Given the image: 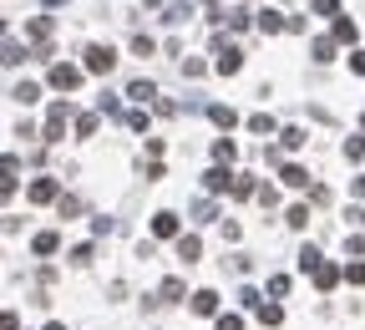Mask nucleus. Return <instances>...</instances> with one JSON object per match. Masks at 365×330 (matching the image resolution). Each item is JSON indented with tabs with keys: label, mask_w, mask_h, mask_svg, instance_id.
Wrapping results in <instances>:
<instances>
[{
	"label": "nucleus",
	"mask_w": 365,
	"mask_h": 330,
	"mask_svg": "<svg viewBox=\"0 0 365 330\" xmlns=\"http://www.w3.org/2000/svg\"><path fill=\"white\" fill-rule=\"evenodd\" d=\"M213 72H218V76H239V72H244V51L228 46L224 36L213 41Z\"/></svg>",
	"instance_id": "obj_1"
},
{
	"label": "nucleus",
	"mask_w": 365,
	"mask_h": 330,
	"mask_svg": "<svg viewBox=\"0 0 365 330\" xmlns=\"http://www.w3.org/2000/svg\"><path fill=\"white\" fill-rule=\"evenodd\" d=\"M67 117H71V102H67V97L51 102V112H46V132H41V138H46V142H61V138H67Z\"/></svg>",
	"instance_id": "obj_2"
},
{
	"label": "nucleus",
	"mask_w": 365,
	"mask_h": 330,
	"mask_svg": "<svg viewBox=\"0 0 365 330\" xmlns=\"http://www.w3.org/2000/svg\"><path fill=\"white\" fill-rule=\"evenodd\" d=\"M82 72H86V66L56 61V66H51V87H56V91H76V87H82Z\"/></svg>",
	"instance_id": "obj_3"
},
{
	"label": "nucleus",
	"mask_w": 365,
	"mask_h": 330,
	"mask_svg": "<svg viewBox=\"0 0 365 330\" xmlns=\"http://www.w3.org/2000/svg\"><path fill=\"white\" fill-rule=\"evenodd\" d=\"M82 66H86L91 76H107L112 66H117V51H112V46H86V61H82Z\"/></svg>",
	"instance_id": "obj_4"
},
{
	"label": "nucleus",
	"mask_w": 365,
	"mask_h": 330,
	"mask_svg": "<svg viewBox=\"0 0 365 330\" xmlns=\"http://www.w3.org/2000/svg\"><path fill=\"white\" fill-rule=\"evenodd\" d=\"M25 198H31V204H61V183L56 178H36Z\"/></svg>",
	"instance_id": "obj_5"
},
{
	"label": "nucleus",
	"mask_w": 365,
	"mask_h": 330,
	"mask_svg": "<svg viewBox=\"0 0 365 330\" xmlns=\"http://www.w3.org/2000/svg\"><path fill=\"white\" fill-rule=\"evenodd\" d=\"M233 183H239V173H228V168H208V173H203L208 193H233Z\"/></svg>",
	"instance_id": "obj_6"
},
{
	"label": "nucleus",
	"mask_w": 365,
	"mask_h": 330,
	"mask_svg": "<svg viewBox=\"0 0 365 330\" xmlns=\"http://www.w3.org/2000/svg\"><path fill=\"white\" fill-rule=\"evenodd\" d=\"M178 259L182 264H198L203 259V239H198V234H182V239H178Z\"/></svg>",
	"instance_id": "obj_7"
},
{
	"label": "nucleus",
	"mask_w": 365,
	"mask_h": 330,
	"mask_svg": "<svg viewBox=\"0 0 365 330\" xmlns=\"http://www.w3.org/2000/svg\"><path fill=\"white\" fill-rule=\"evenodd\" d=\"M152 234H158V239H182V234H178V214H167V208L152 214Z\"/></svg>",
	"instance_id": "obj_8"
},
{
	"label": "nucleus",
	"mask_w": 365,
	"mask_h": 330,
	"mask_svg": "<svg viewBox=\"0 0 365 330\" xmlns=\"http://www.w3.org/2000/svg\"><path fill=\"white\" fill-rule=\"evenodd\" d=\"M56 249H61V234H56V229H41V234L31 239V254H56Z\"/></svg>",
	"instance_id": "obj_9"
},
{
	"label": "nucleus",
	"mask_w": 365,
	"mask_h": 330,
	"mask_svg": "<svg viewBox=\"0 0 365 330\" xmlns=\"http://www.w3.org/2000/svg\"><path fill=\"white\" fill-rule=\"evenodd\" d=\"M193 315H218V295H213V289H193Z\"/></svg>",
	"instance_id": "obj_10"
},
{
	"label": "nucleus",
	"mask_w": 365,
	"mask_h": 330,
	"mask_svg": "<svg viewBox=\"0 0 365 330\" xmlns=\"http://www.w3.org/2000/svg\"><path fill=\"white\" fill-rule=\"evenodd\" d=\"M259 31H264V36H279V31H290V21H284L279 10H259Z\"/></svg>",
	"instance_id": "obj_11"
},
{
	"label": "nucleus",
	"mask_w": 365,
	"mask_h": 330,
	"mask_svg": "<svg viewBox=\"0 0 365 330\" xmlns=\"http://www.w3.org/2000/svg\"><path fill=\"white\" fill-rule=\"evenodd\" d=\"M340 274H345L340 264H330V259H325L320 270H315V285H320V289H335V285H340Z\"/></svg>",
	"instance_id": "obj_12"
},
{
	"label": "nucleus",
	"mask_w": 365,
	"mask_h": 330,
	"mask_svg": "<svg viewBox=\"0 0 365 330\" xmlns=\"http://www.w3.org/2000/svg\"><path fill=\"white\" fill-rule=\"evenodd\" d=\"M279 178L290 183V188H309V168H299V163H284V168H279Z\"/></svg>",
	"instance_id": "obj_13"
},
{
	"label": "nucleus",
	"mask_w": 365,
	"mask_h": 330,
	"mask_svg": "<svg viewBox=\"0 0 365 330\" xmlns=\"http://www.w3.org/2000/svg\"><path fill=\"white\" fill-rule=\"evenodd\" d=\"M208 117H213V122L224 127V132H233V127H239V112H233V107H224V102H213V107H208Z\"/></svg>",
	"instance_id": "obj_14"
},
{
	"label": "nucleus",
	"mask_w": 365,
	"mask_h": 330,
	"mask_svg": "<svg viewBox=\"0 0 365 330\" xmlns=\"http://www.w3.org/2000/svg\"><path fill=\"white\" fill-rule=\"evenodd\" d=\"M213 157H218V168H228L233 157H239V142H233V138H218V142H213Z\"/></svg>",
	"instance_id": "obj_15"
},
{
	"label": "nucleus",
	"mask_w": 365,
	"mask_h": 330,
	"mask_svg": "<svg viewBox=\"0 0 365 330\" xmlns=\"http://www.w3.org/2000/svg\"><path fill=\"white\" fill-rule=\"evenodd\" d=\"M182 295H188V285H182L178 274H173V280H163V295H158V305H173V300H182Z\"/></svg>",
	"instance_id": "obj_16"
},
{
	"label": "nucleus",
	"mask_w": 365,
	"mask_h": 330,
	"mask_svg": "<svg viewBox=\"0 0 365 330\" xmlns=\"http://www.w3.org/2000/svg\"><path fill=\"white\" fill-rule=\"evenodd\" d=\"M10 97H16L21 107H31V102L41 97V87H36V82H16V87H10Z\"/></svg>",
	"instance_id": "obj_17"
},
{
	"label": "nucleus",
	"mask_w": 365,
	"mask_h": 330,
	"mask_svg": "<svg viewBox=\"0 0 365 330\" xmlns=\"http://www.w3.org/2000/svg\"><path fill=\"white\" fill-rule=\"evenodd\" d=\"M360 36V25L350 21V16H335V41H355Z\"/></svg>",
	"instance_id": "obj_18"
},
{
	"label": "nucleus",
	"mask_w": 365,
	"mask_h": 330,
	"mask_svg": "<svg viewBox=\"0 0 365 330\" xmlns=\"http://www.w3.org/2000/svg\"><path fill=\"white\" fill-rule=\"evenodd\" d=\"M279 138H284V148H290V153H299V148L309 142V132H305V127H284Z\"/></svg>",
	"instance_id": "obj_19"
},
{
	"label": "nucleus",
	"mask_w": 365,
	"mask_h": 330,
	"mask_svg": "<svg viewBox=\"0 0 365 330\" xmlns=\"http://www.w3.org/2000/svg\"><path fill=\"white\" fill-rule=\"evenodd\" d=\"M274 127H279V122H274L269 112H254V117H249V132H259V138H269Z\"/></svg>",
	"instance_id": "obj_20"
},
{
	"label": "nucleus",
	"mask_w": 365,
	"mask_h": 330,
	"mask_svg": "<svg viewBox=\"0 0 365 330\" xmlns=\"http://www.w3.org/2000/svg\"><path fill=\"white\" fill-rule=\"evenodd\" d=\"M193 219H198V223H213V219H218L213 198H198V204H193Z\"/></svg>",
	"instance_id": "obj_21"
},
{
	"label": "nucleus",
	"mask_w": 365,
	"mask_h": 330,
	"mask_svg": "<svg viewBox=\"0 0 365 330\" xmlns=\"http://www.w3.org/2000/svg\"><path fill=\"white\" fill-rule=\"evenodd\" d=\"M127 97H132V102H152V97H158V87H152V82H132V87H127Z\"/></svg>",
	"instance_id": "obj_22"
},
{
	"label": "nucleus",
	"mask_w": 365,
	"mask_h": 330,
	"mask_svg": "<svg viewBox=\"0 0 365 330\" xmlns=\"http://www.w3.org/2000/svg\"><path fill=\"white\" fill-rule=\"evenodd\" d=\"M284 223H290V229H305L309 223V204H294L290 214H284Z\"/></svg>",
	"instance_id": "obj_23"
},
{
	"label": "nucleus",
	"mask_w": 365,
	"mask_h": 330,
	"mask_svg": "<svg viewBox=\"0 0 365 330\" xmlns=\"http://www.w3.org/2000/svg\"><path fill=\"white\" fill-rule=\"evenodd\" d=\"M309 51H315V61H335V41H330V36H315Z\"/></svg>",
	"instance_id": "obj_24"
},
{
	"label": "nucleus",
	"mask_w": 365,
	"mask_h": 330,
	"mask_svg": "<svg viewBox=\"0 0 365 330\" xmlns=\"http://www.w3.org/2000/svg\"><path fill=\"white\" fill-rule=\"evenodd\" d=\"M21 61H25L21 41H16V36H5V66H21Z\"/></svg>",
	"instance_id": "obj_25"
},
{
	"label": "nucleus",
	"mask_w": 365,
	"mask_h": 330,
	"mask_svg": "<svg viewBox=\"0 0 365 330\" xmlns=\"http://www.w3.org/2000/svg\"><path fill=\"white\" fill-rule=\"evenodd\" d=\"M91 132H97V112H82L76 117V138H91Z\"/></svg>",
	"instance_id": "obj_26"
},
{
	"label": "nucleus",
	"mask_w": 365,
	"mask_h": 330,
	"mask_svg": "<svg viewBox=\"0 0 365 330\" xmlns=\"http://www.w3.org/2000/svg\"><path fill=\"white\" fill-rule=\"evenodd\" d=\"M345 157H350V163H365V142L360 138H345Z\"/></svg>",
	"instance_id": "obj_27"
},
{
	"label": "nucleus",
	"mask_w": 365,
	"mask_h": 330,
	"mask_svg": "<svg viewBox=\"0 0 365 330\" xmlns=\"http://www.w3.org/2000/svg\"><path fill=\"white\" fill-rule=\"evenodd\" d=\"M259 320L264 325H284V310L279 305H259Z\"/></svg>",
	"instance_id": "obj_28"
},
{
	"label": "nucleus",
	"mask_w": 365,
	"mask_h": 330,
	"mask_svg": "<svg viewBox=\"0 0 365 330\" xmlns=\"http://www.w3.org/2000/svg\"><path fill=\"white\" fill-rule=\"evenodd\" d=\"M132 51H137V56H152V51H158V41H152V36H132Z\"/></svg>",
	"instance_id": "obj_29"
},
{
	"label": "nucleus",
	"mask_w": 365,
	"mask_h": 330,
	"mask_svg": "<svg viewBox=\"0 0 365 330\" xmlns=\"http://www.w3.org/2000/svg\"><path fill=\"white\" fill-rule=\"evenodd\" d=\"M56 208H61V219H71V214H82V198H67V193H61Z\"/></svg>",
	"instance_id": "obj_30"
},
{
	"label": "nucleus",
	"mask_w": 365,
	"mask_h": 330,
	"mask_svg": "<svg viewBox=\"0 0 365 330\" xmlns=\"http://www.w3.org/2000/svg\"><path fill=\"white\" fill-rule=\"evenodd\" d=\"M345 280H350V285H365V259H360V264H345Z\"/></svg>",
	"instance_id": "obj_31"
},
{
	"label": "nucleus",
	"mask_w": 365,
	"mask_h": 330,
	"mask_svg": "<svg viewBox=\"0 0 365 330\" xmlns=\"http://www.w3.org/2000/svg\"><path fill=\"white\" fill-rule=\"evenodd\" d=\"M213 330H244V320H239V315H218Z\"/></svg>",
	"instance_id": "obj_32"
},
{
	"label": "nucleus",
	"mask_w": 365,
	"mask_h": 330,
	"mask_svg": "<svg viewBox=\"0 0 365 330\" xmlns=\"http://www.w3.org/2000/svg\"><path fill=\"white\" fill-rule=\"evenodd\" d=\"M269 295H290V274H274V280H269Z\"/></svg>",
	"instance_id": "obj_33"
},
{
	"label": "nucleus",
	"mask_w": 365,
	"mask_h": 330,
	"mask_svg": "<svg viewBox=\"0 0 365 330\" xmlns=\"http://www.w3.org/2000/svg\"><path fill=\"white\" fill-rule=\"evenodd\" d=\"M127 127H132V132H148V112H127Z\"/></svg>",
	"instance_id": "obj_34"
},
{
	"label": "nucleus",
	"mask_w": 365,
	"mask_h": 330,
	"mask_svg": "<svg viewBox=\"0 0 365 330\" xmlns=\"http://www.w3.org/2000/svg\"><path fill=\"white\" fill-rule=\"evenodd\" d=\"M345 249L350 254H365V234H345Z\"/></svg>",
	"instance_id": "obj_35"
},
{
	"label": "nucleus",
	"mask_w": 365,
	"mask_h": 330,
	"mask_svg": "<svg viewBox=\"0 0 365 330\" xmlns=\"http://www.w3.org/2000/svg\"><path fill=\"white\" fill-rule=\"evenodd\" d=\"M340 10V0H315V16H335Z\"/></svg>",
	"instance_id": "obj_36"
},
{
	"label": "nucleus",
	"mask_w": 365,
	"mask_h": 330,
	"mask_svg": "<svg viewBox=\"0 0 365 330\" xmlns=\"http://www.w3.org/2000/svg\"><path fill=\"white\" fill-rule=\"evenodd\" d=\"M350 72H360V76H365V51H355V56H350Z\"/></svg>",
	"instance_id": "obj_37"
},
{
	"label": "nucleus",
	"mask_w": 365,
	"mask_h": 330,
	"mask_svg": "<svg viewBox=\"0 0 365 330\" xmlns=\"http://www.w3.org/2000/svg\"><path fill=\"white\" fill-rule=\"evenodd\" d=\"M350 193H355V198H365V178H355V183H350Z\"/></svg>",
	"instance_id": "obj_38"
},
{
	"label": "nucleus",
	"mask_w": 365,
	"mask_h": 330,
	"mask_svg": "<svg viewBox=\"0 0 365 330\" xmlns=\"http://www.w3.org/2000/svg\"><path fill=\"white\" fill-rule=\"evenodd\" d=\"M46 330H67V325H61V320H51V325H46Z\"/></svg>",
	"instance_id": "obj_39"
},
{
	"label": "nucleus",
	"mask_w": 365,
	"mask_h": 330,
	"mask_svg": "<svg viewBox=\"0 0 365 330\" xmlns=\"http://www.w3.org/2000/svg\"><path fill=\"white\" fill-rule=\"evenodd\" d=\"M142 6H158V0H142Z\"/></svg>",
	"instance_id": "obj_40"
},
{
	"label": "nucleus",
	"mask_w": 365,
	"mask_h": 330,
	"mask_svg": "<svg viewBox=\"0 0 365 330\" xmlns=\"http://www.w3.org/2000/svg\"><path fill=\"white\" fill-rule=\"evenodd\" d=\"M360 127H365V117H360Z\"/></svg>",
	"instance_id": "obj_41"
}]
</instances>
